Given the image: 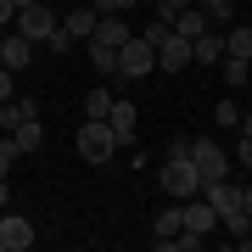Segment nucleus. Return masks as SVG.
<instances>
[{
	"mask_svg": "<svg viewBox=\"0 0 252 252\" xmlns=\"http://www.w3.org/2000/svg\"><path fill=\"white\" fill-rule=\"evenodd\" d=\"M235 129H241V135H252V107L241 112V124H235Z\"/></svg>",
	"mask_w": 252,
	"mask_h": 252,
	"instance_id": "obj_33",
	"label": "nucleus"
},
{
	"mask_svg": "<svg viewBox=\"0 0 252 252\" xmlns=\"http://www.w3.org/2000/svg\"><path fill=\"white\" fill-rule=\"evenodd\" d=\"M157 185L168 190L174 202H190V196H202V168H196L190 157H168L162 174H157Z\"/></svg>",
	"mask_w": 252,
	"mask_h": 252,
	"instance_id": "obj_2",
	"label": "nucleus"
},
{
	"mask_svg": "<svg viewBox=\"0 0 252 252\" xmlns=\"http://www.w3.org/2000/svg\"><path fill=\"white\" fill-rule=\"evenodd\" d=\"M28 62H34V39H23V34H0V67L23 73Z\"/></svg>",
	"mask_w": 252,
	"mask_h": 252,
	"instance_id": "obj_8",
	"label": "nucleus"
},
{
	"mask_svg": "<svg viewBox=\"0 0 252 252\" xmlns=\"http://www.w3.org/2000/svg\"><path fill=\"white\" fill-rule=\"evenodd\" d=\"M202 202L224 219V213H235V207H241V190H235L230 180H202Z\"/></svg>",
	"mask_w": 252,
	"mask_h": 252,
	"instance_id": "obj_7",
	"label": "nucleus"
},
{
	"mask_svg": "<svg viewBox=\"0 0 252 252\" xmlns=\"http://www.w3.org/2000/svg\"><path fill=\"white\" fill-rule=\"evenodd\" d=\"M219 67V62H224V34H213V28H207V34L202 39H190V67Z\"/></svg>",
	"mask_w": 252,
	"mask_h": 252,
	"instance_id": "obj_12",
	"label": "nucleus"
},
{
	"mask_svg": "<svg viewBox=\"0 0 252 252\" xmlns=\"http://www.w3.org/2000/svg\"><path fill=\"white\" fill-rule=\"evenodd\" d=\"M213 118H219L224 129H235V124H241V107H235V101H219V107H213Z\"/></svg>",
	"mask_w": 252,
	"mask_h": 252,
	"instance_id": "obj_25",
	"label": "nucleus"
},
{
	"mask_svg": "<svg viewBox=\"0 0 252 252\" xmlns=\"http://www.w3.org/2000/svg\"><path fill=\"white\" fill-rule=\"evenodd\" d=\"M219 67H224V84H230V90H241V84H252V62H247V56H224Z\"/></svg>",
	"mask_w": 252,
	"mask_h": 252,
	"instance_id": "obj_19",
	"label": "nucleus"
},
{
	"mask_svg": "<svg viewBox=\"0 0 252 252\" xmlns=\"http://www.w3.org/2000/svg\"><path fill=\"white\" fill-rule=\"evenodd\" d=\"M62 28V17L45 6V0H28V6H17V34L23 39H34V45H45V39Z\"/></svg>",
	"mask_w": 252,
	"mask_h": 252,
	"instance_id": "obj_3",
	"label": "nucleus"
},
{
	"mask_svg": "<svg viewBox=\"0 0 252 252\" xmlns=\"http://www.w3.org/2000/svg\"><path fill=\"white\" fill-rule=\"evenodd\" d=\"M190 162L202 168V180H230V157H224L219 140H196L190 135Z\"/></svg>",
	"mask_w": 252,
	"mask_h": 252,
	"instance_id": "obj_5",
	"label": "nucleus"
},
{
	"mask_svg": "<svg viewBox=\"0 0 252 252\" xmlns=\"http://www.w3.org/2000/svg\"><path fill=\"white\" fill-rule=\"evenodd\" d=\"M39 140H45V124H39V118H28V124L11 129V146H17V157H23V152H39Z\"/></svg>",
	"mask_w": 252,
	"mask_h": 252,
	"instance_id": "obj_18",
	"label": "nucleus"
},
{
	"mask_svg": "<svg viewBox=\"0 0 252 252\" xmlns=\"http://www.w3.org/2000/svg\"><path fill=\"white\" fill-rule=\"evenodd\" d=\"M90 6L101 11V17H112V11H118V17H124V11H135V0H90Z\"/></svg>",
	"mask_w": 252,
	"mask_h": 252,
	"instance_id": "obj_27",
	"label": "nucleus"
},
{
	"mask_svg": "<svg viewBox=\"0 0 252 252\" xmlns=\"http://www.w3.org/2000/svg\"><path fill=\"white\" fill-rule=\"evenodd\" d=\"M0 140H6V129H0Z\"/></svg>",
	"mask_w": 252,
	"mask_h": 252,
	"instance_id": "obj_37",
	"label": "nucleus"
},
{
	"mask_svg": "<svg viewBox=\"0 0 252 252\" xmlns=\"http://www.w3.org/2000/svg\"><path fill=\"white\" fill-rule=\"evenodd\" d=\"M6 196H11V185H6V180H0V207H6Z\"/></svg>",
	"mask_w": 252,
	"mask_h": 252,
	"instance_id": "obj_35",
	"label": "nucleus"
},
{
	"mask_svg": "<svg viewBox=\"0 0 252 252\" xmlns=\"http://www.w3.org/2000/svg\"><path fill=\"white\" fill-rule=\"evenodd\" d=\"M11 162H17V146H11V135H6V140H0V180L11 174Z\"/></svg>",
	"mask_w": 252,
	"mask_h": 252,
	"instance_id": "obj_28",
	"label": "nucleus"
},
{
	"mask_svg": "<svg viewBox=\"0 0 252 252\" xmlns=\"http://www.w3.org/2000/svg\"><path fill=\"white\" fill-rule=\"evenodd\" d=\"M180 230H185V207H180V202H168V207H162V213L152 219V235H157V247L168 252V247H174V235H180Z\"/></svg>",
	"mask_w": 252,
	"mask_h": 252,
	"instance_id": "obj_9",
	"label": "nucleus"
},
{
	"mask_svg": "<svg viewBox=\"0 0 252 252\" xmlns=\"http://www.w3.org/2000/svg\"><path fill=\"white\" fill-rule=\"evenodd\" d=\"M196 6L207 11V23H230V17H235V6H230V0H196Z\"/></svg>",
	"mask_w": 252,
	"mask_h": 252,
	"instance_id": "obj_24",
	"label": "nucleus"
},
{
	"mask_svg": "<svg viewBox=\"0 0 252 252\" xmlns=\"http://www.w3.org/2000/svg\"><path fill=\"white\" fill-rule=\"evenodd\" d=\"M45 51H51V56H67V51H73V34H67V28H56V34L45 39Z\"/></svg>",
	"mask_w": 252,
	"mask_h": 252,
	"instance_id": "obj_26",
	"label": "nucleus"
},
{
	"mask_svg": "<svg viewBox=\"0 0 252 252\" xmlns=\"http://www.w3.org/2000/svg\"><path fill=\"white\" fill-rule=\"evenodd\" d=\"M6 23H17V6H11V0H0V28Z\"/></svg>",
	"mask_w": 252,
	"mask_h": 252,
	"instance_id": "obj_32",
	"label": "nucleus"
},
{
	"mask_svg": "<svg viewBox=\"0 0 252 252\" xmlns=\"http://www.w3.org/2000/svg\"><path fill=\"white\" fill-rule=\"evenodd\" d=\"M168 34H174V23H168V17H152V23L140 28V39H146V45H152V51H157V45H162V39H168Z\"/></svg>",
	"mask_w": 252,
	"mask_h": 252,
	"instance_id": "obj_23",
	"label": "nucleus"
},
{
	"mask_svg": "<svg viewBox=\"0 0 252 252\" xmlns=\"http://www.w3.org/2000/svg\"><path fill=\"white\" fill-rule=\"evenodd\" d=\"M112 101H118L112 90H90V95H84V118H107V112H112Z\"/></svg>",
	"mask_w": 252,
	"mask_h": 252,
	"instance_id": "obj_22",
	"label": "nucleus"
},
{
	"mask_svg": "<svg viewBox=\"0 0 252 252\" xmlns=\"http://www.w3.org/2000/svg\"><path fill=\"white\" fill-rule=\"evenodd\" d=\"M157 67H162V73H185V67H190V39L168 34V39L157 45Z\"/></svg>",
	"mask_w": 252,
	"mask_h": 252,
	"instance_id": "obj_10",
	"label": "nucleus"
},
{
	"mask_svg": "<svg viewBox=\"0 0 252 252\" xmlns=\"http://www.w3.org/2000/svg\"><path fill=\"white\" fill-rule=\"evenodd\" d=\"M95 17H101V11L90 6V0H84L79 11H67V17H62V28H67L73 39H90V34H95Z\"/></svg>",
	"mask_w": 252,
	"mask_h": 252,
	"instance_id": "obj_17",
	"label": "nucleus"
},
{
	"mask_svg": "<svg viewBox=\"0 0 252 252\" xmlns=\"http://www.w3.org/2000/svg\"><path fill=\"white\" fill-rule=\"evenodd\" d=\"M118 73H124V79H146V73H157V51L146 45L140 34H129L124 45H118Z\"/></svg>",
	"mask_w": 252,
	"mask_h": 252,
	"instance_id": "obj_4",
	"label": "nucleus"
},
{
	"mask_svg": "<svg viewBox=\"0 0 252 252\" xmlns=\"http://www.w3.org/2000/svg\"><path fill=\"white\" fill-rule=\"evenodd\" d=\"M34 247V224L23 213H0V252H28Z\"/></svg>",
	"mask_w": 252,
	"mask_h": 252,
	"instance_id": "obj_6",
	"label": "nucleus"
},
{
	"mask_svg": "<svg viewBox=\"0 0 252 252\" xmlns=\"http://www.w3.org/2000/svg\"><path fill=\"white\" fill-rule=\"evenodd\" d=\"M11 79H17V73H11V67H0V101H11Z\"/></svg>",
	"mask_w": 252,
	"mask_h": 252,
	"instance_id": "obj_31",
	"label": "nucleus"
},
{
	"mask_svg": "<svg viewBox=\"0 0 252 252\" xmlns=\"http://www.w3.org/2000/svg\"><path fill=\"white\" fill-rule=\"evenodd\" d=\"M224 56H247V62H252V28L247 23H235L224 34Z\"/></svg>",
	"mask_w": 252,
	"mask_h": 252,
	"instance_id": "obj_20",
	"label": "nucleus"
},
{
	"mask_svg": "<svg viewBox=\"0 0 252 252\" xmlns=\"http://www.w3.org/2000/svg\"><path fill=\"white\" fill-rule=\"evenodd\" d=\"M129 34H135V28H129V23H124V17L112 11V17H95V34H90V39H101V45H112V51H118V45H124Z\"/></svg>",
	"mask_w": 252,
	"mask_h": 252,
	"instance_id": "obj_14",
	"label": "nucleus"
},
{
	"mask_svg": "<svg viewBox=\"0 0 252 252\" xmlns=\"http://www.w3.org/2000/svg\"><path fill=\"white\" fill-rule=\"evenodd\" d=\"M28 118H39L34 101H17V95H11V101H0V129H6V135H11L17 124H28Z\"/></svg>",
	"mask_w": 252,
	"mask_h": 252,
	"instance_id": "obj_16",
	"label": "nucleus"
},
{
	"mask_svg": "<svg viewBox=\"0 0 252 252\" xmlns=\"http://www.w3.org/2000/svg\"><path fill=\"white\" fill-rule=\"evenodd\" d=\"M207 28H213V23H207V11H196V6L174 11V34H180V39H202Z\"/></svg>",
	"mask_w": 252,
	"mask_h": 252,
	"instance_id": "obj_15",
	"label": "nucleus"
},
{
	"mask_svg": "<svg viewBox=\"0 0 252 252\" xmlns=\"http://www.w3.org/2000/svg\"><path fill=\"white\" fill-rule=\"evenodd\" d=\"M241 207H247V219H252V190H241Z\"/></svg>",
	"mask_w": 252,
	"mask_h": 252,
	"instance_id": "obj_34",
	"label": "nucleus"
},
{
	"mask_svg": "<svg viewBox=\"0 0 252 252\" xmlns=\"http://www.w3.org/2000/svg\"><path fill=\"white\" fill-rule=\"evenodd\" d=\"M235 162H241V168H252V135L235 140Z\"/></svg>",
	"mask_w": 252,
	"mask_h": 252,
	"instance_id": "obj_30",
	"label": "nucleus"
},
{
	"mask_svg": "<svg viewBox=\"0 0 252 252\" xmlns=\"http://www.w3.org/2000/svg\"><path fill=\"white\" fill-rule=\"evenodd\" d=\"M185 6H196V0H157V17L174 23V11H185Z\"/></svg>",
	"mask_w": 252,
	"mask_h": 252,
	"instance_id": "obj_29",
	"label": "nucleus"
},
{
	"mask_svg": "<svg viewBox=\"0 0 252 252\" xmlns=\"http://www.w3.org/2000/svg\"><path fill=\"white\" fill-rule=\"evenodd\" d=\"M90 67H95V73H118V51L101 45V39H90Z\"/></svg>",
	"mask_w": 252,
	"mask_h": 252,
	"instance_id": "obj_21",
	"label": "nucleus"
},
{
	"mask_svg": "<svg viewBox=\"0 0 252 252\" xmlns=\"http://www.w3.org/2000/svg\"><path fill=\"white\" fill-rule=\"evenodd\" d=\"M180 207H185V230H190V235H213V230H219V213H213L202 196H190V202H180Z\"/></svg>",
	"mask_w": 252,
	"mask_h": 252,
	"instance_id": "obj_11",
	"label": "nucleus"
},
{
	"mask_svg": "<svg viewBox=\"0 0 252 252\" xmlns=\"http://www.w3.org/2000/svg\"><path fill=\"white\" fill-rule=\"evenodd\" d=\"M107 124H112V135H118V146H129L135 140V101H112V112H107Z\"/></svg>",
	"mask_w": 252,
	"mask_h": 252,
	"instance_id": "obj_13",
	"label": "nucleus"
},
{
	"mask_svg": "<svg viewBox=\"0 0 252 252\" xmlns=\"http://www.w3.org/2000/svg\"><path fill=\"white\" fill-rule=\"evenodd\" d=\"M112 152H118L112 124H107V118H84V129H79V157L90 162V168H107Z\"/></svg>",
	"mask_w": 252,
	"mask_h": 252,
	"instance_id": "obj_1",
	"label": "nucleus"
},
{
	"mask_svg": "<svg viewBox=\"0 0 252 252\" xmlns=\"http://www.w3.org/2000/svg\"><path fill=\"white\" fill-rule=\"evenodd\" d=\"M135 6H152V11H157V0H135Z\"/></svg>",
	"mask_w": 252,
	"mask_h": 252,
	"instance_id": "obj_36",
	"label": "nucleus"
}]
</instances>
